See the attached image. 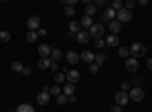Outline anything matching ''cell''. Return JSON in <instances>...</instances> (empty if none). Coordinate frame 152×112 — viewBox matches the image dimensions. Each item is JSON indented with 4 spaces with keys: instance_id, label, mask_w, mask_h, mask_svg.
Returning a JSON list of instances; mask_svg holds the SVG:
<instances>
[{
    "instance_id": "8fae6325",
    "label": "cell",
    "mask_w": 152,
    "mask_h": 112,
    "mask_svg": "<svg viewBox=\"0 0 152 112\" xmlns=\"http://www.w3.org/2000/svg\"><path fill=\"white\" fill-rule=\"evenodd\" d=\"M38 55L41 58H47L49 55H52V47L49 44H40V47H38Z\"/></svg>"
},
{
    "instance_id": "8d00e7d4",
    "label": "cell",
    "mask_w": 152,
    "mask_h": 112,
    "mask_svg": "<svg viewBox=\"0 0 152 112\" xmlns=\"http://www.w3.org/2000/svg\"><path fill=\"white\" fill-rule=\"evenodd\" d=\"M105 5H107L105 0H96V2H94V6H96V8H102V6H105Z\"/></svg>"
},
{
    "instance_id": "e575fe53",
    "label": "cell",
    "mask_w": 152,
    "mask_h": 112,
    "mask_svg": "<svg viewBox=\"0 0 152 112\" xmlns=\"http://www.w3.org/2000/svg\"><path fill=\"white\" fill-rule=\"evenodd\" d=\"M66 15H69V17H72L73 14H75V8L73 6H66Z\"/></svg>"
},
{
    "instance_id": "60d3db41",
    "label": "cell",
    "mask_w": 152,
    "mask_h": 112,
    "mask_svg": "<svg viewBox=\"0 0 152 112\" xmlns=\"http://www.w3.org/2000/svg\"><path fill=\"white\" fill-rule=\"evenodd\" d=\"M110 112H123V111H122V106H117V105H116V106H113V108H111Z\"/></svg>"
},
{
    "instance_id": "f1b7e54d",
    "label": "cell",
    "mask_w": 152,
    "mask_h": 112,
    "mask_svg": "<svg viewBox=\"0 0 152 112\" xmlns=\"http://www.w3.org/2000/svg\"><path fill=\"white\" fill-rule=\"evenodd\" d=\"M104 14H105V15H107L110 20H114V17H116V14H117V12H116V11H114V9L110 6V8H108V9L104 12Z\"/></svg>"
},
{
    "instance_id": "52a82bcc",
    "label": "cell",
    "mask_w": 152,
    "mask_h": 112,
    "mask_svg": "<svg viewBox=\"0 0 152 112\" xmlns=\"http://www.w3.org/2000/svg\"><path fill=\"white\" fill-rule=\"evenodd\" d=\"M66 79L69 80V83H78L79 79H81V73L78 70H70L67 74H66Z\"/></svg>"
},
{
    "instance_id": "3957f363",
    "label": "cell",
    "mask_w": 152,
    "mask_h": 112,
    "mask_svg": "<svg viewBox=\"0 0 152 112\" xmlns=\"http://www.w3.org/2000/svg\"><path fill=\"white\" fill-rule=\"evenodd\" d=\"M116 17H117V21H119V23H128V21L132 20V12L128 11L126 8H122V9L117 11Z\"/></svg>"
},
{
    "instance_id": "d4e9b609",
    "label": "cell",
    "mask_w": 152,
    "mask_h": 112,
    "mask_svg": "<svg viewBox=\"0 0 152 112\" xmlns=\"http://www.w3.org/2000/svg\"><path fill=\"white\" fill-rule=\"evenodd\" d=\"M85 12H87V14L85 15H88V17H91L93 14H96V6L94 5H85Z\"/></svg>"
},
{
    "instance_id": "f546056e",
    "label": "cell",
    "mask_w": 152,
    "mask_h": 112,
    "mask_svg": "<svg viewBox=\"0 0 152 112\" xmlns=\"http://www.w3.org/2000/svg\"><path fill=\"white\" fill-rule=\"evenodd\" d=\"M53 79H55V82H56V83H62V82L66 80V74L62 73V71H61V73H56Z\"/></svg>"
},
{
    "instance_id": "2e32d148",
    "label": "cell",
    "mask_w": 152,
    "mask_h": 112,
    "mask_svg": "<svg viewBox=\"0 0 152 112\" xmlns=\"http://www.w3.org/2000/svg\"><path fill=\"white\" fill-rule=\"evenodd\" d=\"M81 23L79 21H72L70 24H69V32H73V33H76L78 35L79 32H81Z\"/></svg>"
},
{
    "instance_id": "7c38bea8",
    "label": "cell",
    "mask_w": 152,
    "mask_h": 112,
    "mask_svg": "<svg viewBox=\"0 0 152 112\" xmlns=\"http://www.w3.org/2000/svg\"><path fill=\"white\" fill-rule=\"evenodd\" d=\"M79 56H81V61L87 62L88 65H90V64H93V62H94V53H93V52H90V50H84V52H82Z\"/></svg>"
},
{
    "instance_id": "1f68e13d",
    "label": "cell",
    "mask_w": 152,
    "mask_h": 112,
    "mask_svg": "<svg viewBox=\"0 0 152 112\" xmlns=\"http://www.w3.org/2000/svg\"><path fill=\"white\" fill-rule=\"evenodd\" d=\"M49 92H50V95H56V97H58V95L61 94V88H59L58 85H53L52 88H50V91H49Z\"/></svg>"
},
{
    "instance_id": "8992f818",
    "label": "cell",
    "mask_w": 152,
    "mask_h": 112,
    "mask_svg": "<svg viewBox=\"0 0 152 112\" xmlns=\"http://www.w3.org/2000/svg\"><path fill=\"white\" fill-rule=\"evenodd\" d=\"M125 68L128 70L129 73H137L138 71V61L134 59V58L125 59Z\"/></svg>"
},
{
    "instance_id": "277c9868",
    "label": "cell",
    "mask_w": 152,
    "mask_h": 112,
    "mask_svg": "<svg viewBox=\"0 0 152 112\" xmlns=\"http://www.w3.org/2000/svg\"><path fill=\"white\" fill-rule=\"evenodd\" d=\"M114 102H116L117 106H125V105H128V102H129L128 92H125V91L116 92V95H114Z\"/></svg>"
},
{
    "instance_id": "4fadbf2b",
    "label": "cell",
    "mask_w": 152,
    "mask_h": 112,
    "mask_svg": "<svg viewBox=\"0 0 152 112\" xmlns=\"http://www.w3.org/2000/svg\"><path fill=\"white\" fill-rule=\"evenodd\" d=\"M66 59H67V62L69 64H72V65H75V64H78L79 62V59H81V56L76 53V52H73V50H70L67 55H66Z\"/></svg>"
},
{
    "instance_id": "83f0119b",
    "label": "cell",
    "mask_w": 152,
    "mask_h": 112,
    "mask_svg": "<svg viewBox=\"0 0 152 112\" xmlns=\"http://www.w3.org/2000/svg\"><path fill=\"white\" fill-rule=\"evenodd\" d=\"M119 56H120V58H125V59H128V56H129V48H126V47L119 48Z\"/></svg>"
},
{
    "instance_id": "44dd1931",
    "label": "cell",
    "mask_w": 152,
    "mask_h": 112,
    "mask_svg": "<svg viewBox=\"0 0 152 112\" xmlns=\"http://www.w3.org/2000/svg\"><path fill=\"white\" fill-rule=\"evenodd\" d=\"M17 112H35V109L31 105H28V103H23V105H20L17 108Z\"/></svg>"
},
{
    "instance_id": "7a4b0ae2",
    "label": "cell",
    "mask_w": 152,
    "mask_h": 112,
    "mask_svg": "<svg viewBox=\"0 0 152 112\" xmlns=\"http://www.w3.org/2000/svg\"><path fill=\"white\" fill-rule=\"evenodd\" d=\"M128 95H129V100H132V102H142L145 97V91L142 88H138V86H134V88L129 90Z\"/></svg>"
},
{
    "instance_id": "603a6c76",
    "label": "cell",
    "mask_w": 152,
    "mask_h": 112,
    "mask_svg": "<svg viewBox=\"0 0 152 112\" xmlns=\"http://www.w3.org/2000/svg\"><path fill=\"white\" fill-rule=\"evenodd\" d=\"M11 68H12V71H14V73H21L24 67L21 65V62L15 61V62H12V65H11Z\"/></svg>"
},
{
    "instance_id": "ba28073f",
    "label": "cell",
    "mask_w": 152,
    "mask_h": 112,
    "mask_svg": "<svg viewBox=\"0 0 152 112\" xmlns=\"http://www.w3.org/2000/svg\"><path fill=\"white\" fill-rule=\"evenodd\" d=\"M40 24H41V20H40V17H37V15H32L28 20V27L32 32H35L37 29H40Z\"/></svg>"
},
{
    "instance_id": "4316f807",
    "label": "cell",
    "mask_w": 152,
    "mask_h": 112,
    "mask_svg": "<svg viewBox=\"0 0 152 112\" xmlns=\"http://www.w3.org/2000/svg\"><path fill=\"white\" fill-rule=\"evenodd\" d=\"M67 102H69V97H67V95H64V94H59V95L56 97V103H58V105H61V106H62V105H66Z\"/></svg>"
},
{
    "instance_id": "30bf717a",
    "label": "cell",
    "mask_w": 152,
    "mask_h": 112,
    "mask_svg": "<svg viewBox=\"0 0 152 112\" xmlns=\"http://www.w3.org/2000/svg\"><path fill=\"white\" fill-rule=\"evenodd\" d=\"M50 92H44V91H41L40 94H38V97H37V103L38 105H41V106H44V105H47L49 102H50Z\"/></svg>"
},
{
    "instance_id": "7402d4cb",
    "label": "cell",
    "mask_w": 152,
    "mask_h": 112,
    "mask_svg": "<svg viewBox=\"0 0 152 112\" xmlns=\"http://www.w3.org/2000/svg\"><path fill=\"white\" fill-rule=\"evenodd\" d=\"M37 38H38V33H37V32L29 30V32L26 33V41H28V43H35Z\"/></svg>"
},
{
    "instance_id": "ac0fdd59",
    "label": "cell",
    "mask_w": 152,
    "mask_h": 112,
    "mask_svg": "<svg viewBox=\"0 0 152 112\" xmlns=\"http://www.w3.org/2000/svg\"><path fill=\"white\" fill-rule=\"evenodd\" d=\"M105 59H107V55H105L104 52H99L97 55H94V62H96L99 67L105 64Z\"/></svg>"
},
{
    "instance_id": "4dcf8cb0",
    "label": "cell",
    "mask_w": 152,
    "mask_h": 112,
    "mask_svg": "<svg viewBox=\"0 0 152 112\" xmlns=\"http://www.w3.org/2000/svg\"><path fill=\"white\" fill-rule=\"evenodd\" d=\"M111 8H113L114 11H116V12H117L119 9H122V8H123V3L120 2V0H114V2L111 3Z\"/></svg>"
},
{
    "instance_id": "681fc988",
    "label": "cell",
    "mask_w": 152,
    "mask_h": 112,
    "mask_svg": "<svg viewBox=\"0 0 152 112\" xmlns=\"http://www.w3.org/2000/svg\"><path fill=\"white\" fill-rule=\"evenodd\" d=\"M6 112H12V111H6Z\"/></svg>"
},
{
    "instance_id": "9c48e42d",
    "label": "cell",
    "mask_w": 152,
    "mask_h": 112,
    "mask_svg": "<svg viewBox=\"0 0 152 112\" xmlns=\"http://www.w3.org/2000/svg\"><path fill=\"white\" fill-rule=\"evenodd\" d=\"M108 29H110L111 35H116V33H119L122 30V23H119L117 20H111L108 23Z\"/></svg>"
},
{
    "instance_id": "7bdbcfd3",
    "label": "cell",
    "mask_w": 152,
    "mask_h": 112,
    "mask_svg": "<svg viewBox=\"0 0 152 112\" xmlns=\"http://www.w3.org/2000/svg\"><path fill=\"white\" fill-rule=\"evenodd\" d=\"M50 68H52L53 71H56V70H58V64H56L55 61H52V64H50Z\"/></svg>"
},
{
    "instance_id": "d6a6232c",
    "label": "cell",
    "mask_w": 152,
    "mask_h": 112,
    "mask_svg": "<svg viewBox=\"0 0 152 112\" xmlns=\"http://www.w3.org/2000/svg\"><path fill=\"white\" fill-rule=\"evenodd\" d=\"M88 71H90V73H93V74H96V73L99 71V65L96 64V62H93V64H90V65H88Z\"/></svg>"
},
{
    "instance_id": "ee69618b",
    "label": "cell",
    "mask_w": 152,
    "mask_h": 112,
    "mask_svg": "<svg viewBox=\"0 0 152 112\" xmlns=\"http://www.w3.org/2000/svg\"><path fill=\"white\" fill-rule=\"evenodd\" d=\"M69 102L73 103V105L76 103V97H75V94H73V95H69Z\"/></svg>"
},
{
    "instance_id": "f35d334b",
    "label": "cell",
    "mask_w": 152,
    "mask_h": 112,
    "mask_svg": "<svg viewBox=\"0 0 152 112\" xmlns=\"http://www.w3.org/2000/svg\"><path fill=\"white\" fill-rule=\"evenodd\" d=\"M23 74H24V76H31V73H32V70L29 68V67H24L23 68V71H21Z\"/></svg>"
},
{
    "instance_id": "f6af8a7d",
    "label": "cell",
    "mask_w": 152,
    "mask_h": 112,
    "mask_svg": "<svg viewBox=\"0 0 152 112\" xmlns=\"http://www.w3.org/2000/svg\"><path fill=\"white\" fill-rule=\"evenodd\" d=\"M67 36L70 40H73V38H76V33H73V32H67Z\"/></svg>"
},
{
    "instance_id": "7dc6e473",
    "label": "cell",
    "mask_w": 152,
    "mask_h": 112,
    "mask_svg": "<svg viewBox=\"0 0 152 112\" xmlns=\"http://www.w3.org/2000/svg\"><path fill=\"white\" fill-rule=\"evenodd\" d=\"M43 91H44V92H49V91H50V86H49V85H44V86H43Z\"/></svg>"
},
{
    "instance_id": "6da1fadb",
    "label": "cell",
    "mask_w": 152,
    "mask_h": 112,
    "mask_svg": "<svg viewBox=\"0 0 152 112\" xmlns=\"http://www.w3.org/2000/svg\"><path fill=\"white\" fill-rule=\"evenodd\" d=\"M129 55H132L134 59H138V58H143L146 55V47L142 44V43H134L129 48Z\"/></svg>"
},
{
    "instance_id": "ffe728a7",
    "label": "cell",
    "mask_w": 152,
    "mask_h": 112,
    "mask_svg": "<svg viewBox=\"0 0 152 112\" xmlns=\"http://www.w3.org/2000/svg\"><path fill=\"white\" fill-rule=\"evenodd\" d=\"M50 64H52V61L47 59V58H43L40 62H38V68L40 70H47V68H50Z\"/></svg>"
},
{
    "instance_id": "d590c367",
    "label": "cell",
    "mask_w": 152,
    "mask_h": 112,
    "mask_svg": "<svg viewBox=\"0 0 152 112\" xmlns=\"http://www.w3.org/2000/svg\"><path fill=\"white\" fill-rule=\"evenodd\" d=\"M120 88H122L120 91H125V92L129 91V82H122L120 83Z\"/></svg>"
},
{
    "instance_id": "bcb514c9",
    "label": "cell",
    "mask_w": 152,
    "mask_h": 112,
    "mask_svg": "<svg viewBox=\"0 0 152 112\" xmlns=\"http://www.w3.org/2000/svg\"><path fill=\"white\" fill-rule=\"evenodd\" d=\"M146 65H148L149 70H152V58H149V61H148V64H146Z\"/></svg>"
},
{
    "instance_id": "484cf974",
    "label": "cell",
    "mask_w": 152,
    "mask_h": 112,
    "mask_svg": "<svg viewBox=\"0 0 152 112\" xmlns=\"http://www.w3.org/2000/svg\"><path fill=\"white\" fill-rule=\"evenodd\" d=\"M0 41H3V43L11 41V33L8 30H2V32H0Z\"/></svg>"
},
{
    "instance_id": "74e56055",
    "label": "cell",
    "mask_w": 152,
    "mask_h": 112,
    "mask_svg": "<svg viewBox=\"0 0 152 112\" xmlns=\"http://www.w3.org/2000/svg\"><path fill=\"white\" fill-rule=\"evenodd\" d=\"M134 5H135V3L132 2V0H128V2L125 3V6H126V9H128V11H131V9L134 8Z\"/></svg>"
},
{
    "instance_id": "ab89813d",
    "label": "cell",
    "mask_w": 152,
    "mask_h": 112,
    "mask_svg": "<svg viewBox=\"0 0 152 112\" xmlns=\"http://www.w3.org/2000/svg\"><path fill=\"white\" fill-rule=\"evenodd\" d=\"M99 20H100V23H110V21H111V20H110V18H108L105 14H102V15H100V18H99Z\"/></svg>"
},
{
    "instance_id": "e0dca14e",
    "label": "cell",
    "mask_w": 152,
    "mask_h": 112,
    "mask_svg": "<svg viewBox=\"0 0 152 112\" xmlns=\"http://www.w3.org/2000/svg\"><path fill=\"white\" fill-rule=\"evenodd\" d=\"M79 23H81L82 27H87V29H90L93 26V20H91V17H88V15H84Z\"/></svg>"
},
{
    "instance_id": "836d02e7",
    "label": "cell",
    "mask_w": 152,
    "mask_h": 112,
    "mask_svg": "<svg viewBox=\"0 0 152 112\" xmlns=\"http://www.w3.org/2000/svg\"><path fill=\"white\" fill-rule=\"evenodd\" d=\"M94 46H96L97 48H102V47H105L107 44H105V41H104L102 38H99V40H94Z\"/></svg>"
},
{
    "instance_id": "b9f144b4",
    "label": "cell",
    "mask_w": 152,
    "mask_h": 112,
    "mask_svg": "<svg viewBox=\"0 0 152 112\" xmlns=\"http://www.w3.org/2000/svg\"><path fill=\"white\" fill-rule=\"evenodd\" d=\"M46 35H47L46 29H38V36H46Z\"/></svg>"
},
{
    "instance_id": "d6986e66",
    "label": "cell",
    "mask_w": 152,
    "mask_h": 112,
    "mask_svg": "<svg viewBox=\"0 0 152 112\" xmlns=\"http://www.w3.org/2000/svg\"><path fill=\"white\" fill-rule=\"evenodd\" d=\"M75 90H76V86L73 85V83H67V85H64V88H62V91H64V95H73L75 94Z\"/></svg>"
},
{
    "instance_id": "c3c4849f",
    "label": "cell",
    "mask_w": 152,
    "mask_h": 112,
    "mask_svg": "<svg viewBox=\"0 0 152 112\" xmlns=\"http://www.w3.org/2000/svg\"><path fill=\"white\" fill-rule=\"evenodd\" d=\"M140 5H143V6L148 5V0H140Z\"/></svg>"
},
{
    "instance_id": "5bb4252c",
    "label": "cell",
    "mask_w": 152,
    "mask_h": 112,
    "mask_svg": "<svg viewBox=\"0 0 152 112\" xmlns=\"http://www.w3.org/2000/svg\"><path fill=\"white\" fill-rule=\"evenodd\" d=\"M105 44L108 46V47H117L119 44H120V38L117 35H110L108 38L105 40Z\"/></svg>"
},
{
    "instance_id": "5b68a950",
    "label": "cell",
    "mask_w": 152,
    "mask_h": 112,
    "mask_svg": "<svg viewBox=\"0 0 152 112\" xmlns=\"http://www.w3.org/2000/svg\"><path fill=\"white\" fill-rule=\"evenodd\" d=\"M104 26H102V24H93V26L90 27V29H88V33H90V36H93V38H96V40H99L100 38V36H102L104 35Z\"/></svg>"
},
{
    "instance_id": "9a60e30c",
    "label": "cell",
    "mask_w": 152,
    "mask_h": 112,
    "mask_svg": "<svg viewBox=\"0 0 152 112\" xmlns=\"http://www.w3.org/2000/svg\"><path fill=\"white\" fill-rule=\"evenodd\" d=\"M76 40H78V43H81V44H87L88 40H90V33H88V30H81L78 35H76Z\"/></svg>"
},
{
    "instance_id": "cb8c5ba5",
    "label": "cell",
    "mask_w": 152,
    "mask_h": 112,
    "mask_svg": "<svg viewBox=\"0 0 152 112\" xmlns=\"http://www.w3.org/2000/svg\"><path fill=\"white\" fill-rule=\"evenodd\" d=\"M52 59L56 62L59 59H62V52L59 50V48H52Z\"/></svg>"
}]
</instances>
